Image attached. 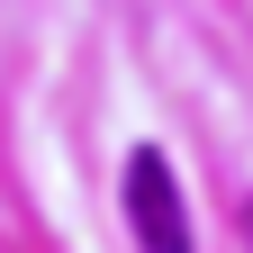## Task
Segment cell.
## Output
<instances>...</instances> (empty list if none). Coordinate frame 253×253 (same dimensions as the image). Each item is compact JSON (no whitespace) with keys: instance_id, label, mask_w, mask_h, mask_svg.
Instances as JSON below:
<instances>
[{"instance_id":"cell-1","label":"cell","mask_w":253,"mask_h":253,"mask_svg":"<svg viewBox=\"0 0 253 253\" xmlns=\"http://www.w3.org/2000/svg\"><path fill=\"white\" fill-rule=\"evenodd\" d=\"M126 226H136L145 253H199L190 208H181V181H172V163H163V145H136V154H126Z\"/></svg>"},{"instance_id":"cell-2","label":"cell","mask_w":253,"mask_h":253,"mask_svg":"<svg viewBox=\"0 0 253 253\" xmlns=\"http://www.w3.org/2000/svg\"><path fill=\"white\" fill-rule=\"evenodd\" d=\"M244 235H253V199H244Z\"/></svg>"}]
</instances>
